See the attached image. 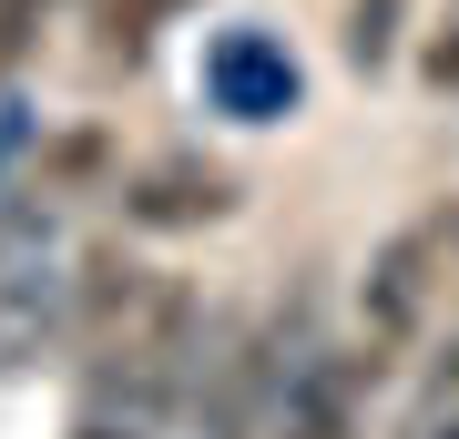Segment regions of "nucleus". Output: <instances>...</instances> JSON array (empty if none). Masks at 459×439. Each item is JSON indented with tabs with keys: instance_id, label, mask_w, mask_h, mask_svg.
Masks as SVG:
<instances>
[{
	"instance_id": "f257e3e1",
	"label": "nucleus",
	"mask_w": 459,
	"mask_h": 439,
	"mask_svg": "<svg viewBox=\"0 0 459 439\" xmlns=\"http://www.w3.org/2000/svg\"><path fill=\"white\" fill-rule=\"evenodd\" d=\"M72 347H82V399H72V439H164L174 389L204 347V307L174 266L92 256L82 296H72Z\"/></svg>"
},
{
	"instance_id": "20e7f679",
	"label": "nucleus",
	"mask_w": 459,
	"mask_h": 439,
	"mask_svg": "<svg viewBox=\"0 0 459 439\" xmlns=\"http://www.w3.org/2000/svg\"><path fill=\"white\" fill-rule=\"evenodd\" d=\"M368 358L358 347H307L276 358V399H265V439H358V389H368Z\"/></svg>"
},
{
	"instance_id": "0eeeda50",
	"label": "nucleus",
	"mask_w": 459,
	"mask_h": 439,
	"mask_svg": "<svg viewBox=\"0 0 459 439\" xmlns=\"http://www.w3.org/2000/svg\"><path fill=\"white\" fill-rule=\"evenodd\" d=\"M398 439H459V327L429 347L419 399H409V419H398Z\"/></svg>"
},
{
	"instance_id": "423d86ee",
	"label": "nucleus",
	"mask_w": 459,
	"mask_h": 439,
	"mask_svg": "<svg viewBox=\"0 0 459 439\" xmlns=\"http://www.w3.org/2000/svg\"><path fill=\"white\" fill-rule=\"evenodd\" d=\"M225 205H235V184L214 174V163H184V154L123 184V215H133V225H153V235H174V225H214Z\"/></svg>"
},
{
	"instance_id": "1a4fd4ad",
	"label": "nucleus",
	"mask_w": 459,
	"mask_h": 439,
	"mask_svg": "<svg viewBox=\"0 0 459 439\" xmlns=\"http://www.w3.org/2000/svg\"><path fill=\"white\" fill-rule=\"evenodd\" d=\"M31 41H41V0H0V72H11Z\"/></svg>"
},
{
	"instance_id": "7ed1b4c3",
	"label": "nucleus",
	"mask_w": 459,
	"mask_h": 439,
	"mask_svg": "<svg viewBox=\"0 0 459 439\" xmlns=\"http://www.w3.org/2000/svg\"><path fill=\"white\" fill-rule=\"evenodd\" d=\"M449 256H459L449 215H419V225H398L368 256V277H358V358L368 368H398L409 347H429L439 296H449Z\"/></svg>"
},
{
	"instance_id": "39448f33",
	"label": "nucleus",
	"mask_w": 459,
	"mask_h": 439,
	"mask_svg": "<svg viewBox=\"0 0 459 439\" xmlns=\"http://www.w3.org/2000/svg\"><path fill=\"white\" fill-rule=\"evenodd\" d=\"M204 102L214 113H235V123H286L296 113V62H286V41L276 31H214L204 41Z\"/></svg>"
},
{
	"instance_id": "f03ea898",
	"label": "nucleus",
	"mask_w": 459,
	"mask_h": 439,
	"mask_svg": "<svg viewBox=\"0 0 459 439\" xmlns=\"http://www.w3.org/2000/svg\"><path fill=\"white\" fill-rule=\"evenodd\" d=\"M72 296H82V277H72L62 195L31 184L21 205H0V378H21L51 347V327H62Z\"/></svg>"
},
{
	"instance_id": "6e6552de",
	"label": "nucleus",
	"mask_w": 459,
	"mask_h": 439,
	"mask_svg": "<svg viewBox=\"0 0 459 439\" xmlns=\"http://www.w3.org/2000/svg\"><path fill=\"white\" fill-rule=\"evenodd\" d=\"M388 51H398V0H358V11H347V62L377 72Z\"/></svg>"
}]
</instances>
